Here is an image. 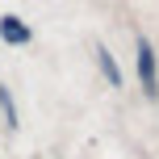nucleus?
<instances>
[{
	"instance_id": "nucleus-1",
	"label": "nucleus",
	"mask_w": 159,
	"mask_h": 159,
	"mask_svg": "<svg viewBox=\"0 0 159 159\" xmlns=\"http://www.w3.org/2000/svg\"><path fill=\"white\" fill-rule=\"evenodd\" d=\"M134 67H138V84H143V92L155 101V96H159V63H155V50H151V42H147V38H138Z\"/></svg>"
},
{
	"instance_id": "nucleus-2",
	"label": "nucleus",
	"mask_w": 159,
	"mask_h": 159,
	"mask_svg": "<svg viewBox=\"0 0 159 159\" xmlns=\"http://www.w3.org/2000/svg\"><path fill=\"white\" fill-rule=\"evenodd\" d=\"M0 38L13 42V46H25L34 34H30V25H25L21 17H0Z\"/></svg>"
},
{
	"instance_id": "nucleus-3",
	"label": "nucleus",
	"mask_w": 159,
	"mask_h": 159,
	"mask_svg": "<svg viewBox=\"0 0 159 159\" xmlns=\"http://www.w3.org/2000/svg\"><path fill=\"white\" fill-rule=\"evenodd\" d=\"M96 63H101V71H105V80H109V88H121V67H117V59L109 55V46H96Z\"/></svg>"
},
{
	"instance_id": "nucleus-4",
	"label": "nucleus",
	"mask_w": 159,
	"mask_h": 159,
	"mask_svg": "<svg viewBox=\"0 0 159 159\" xmlns=\"http://www.w3.org/2000/svg\"><path fill=\"white\" fill-rule=\"evenodd\" d=\"M0 113H4L8 130H17V105H13V92H8L4 84H0Z\"/></svg>"
}]
</instances>
